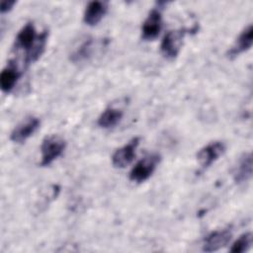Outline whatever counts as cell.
<instances>
[{
	"label": "cell",
	"mask_w": 253,
	"mask_h": 253,
	"mask_svg": "<svg viewBox=\"0 0 253 253\" xmlns=\"http://www.w3.org/2000/svg\"><path fill=\"white\" fill-rule=\"evenodd\" d=\"M186 33V29H180L169 31L165 34L161 41L160 50L167 59H174L177 57L180 52L182 42Z\"/></svg>",
	"instance_id": "cell-3"
},
{
	"label": "cell",
	"mask_w": 253,
	"mask_h": 253,
	"mask_svg": "<svg viewBox=\"0 0 253 253\" xmlns=\"http://www.w3.org/2000/svg\"><path fill=\"white\" fill-rule=\"evenodd\" d=\"M253 243V235L251 232H246L240 235L234 243L231 245L230 252L232 253H243L251 248Z\"/></svg>",
	"instance_id": "cell-15"
},
{
	"label": "cell",
	"mask_w": 253,
	"mask_h": 253,
	"mask_svg": "<svg viewBox=\"0 0 253 253\" xmlns=\"http://www.w3.org/2000/svg\"><path fill=\"white\" fill-rule=\"evenodd\" d=\"M15 4H16V1H10V0H4V1H2V2H1V5H0V12H1L2 14L9 12V11L14 7Z\"/></svg>",
	"instance_id": "cell-17"
},
{
	"label": "cell",
	"mask_w": 253,
	"mask_h": 253,
	"mask_svg": "<svg viewBox=\"0 0 253 253\" xmlns=\"http://www.w3.org/2000/svg\"><path fill=\"white\" fill-rule=\"evenodd\" d=\"M138 144L139 137H133L126 144L118 148L112 156L113 165L117 168H124L128 165L135 157V152Z\"/></svg>",
	"instance_id": "cell-7"
},
{
	"label": "cell",
	"mask_w": 253,
	"mask_h": 253,
	"mask_svg": "<svg viewBox=\"0 0 253 253\" xmlns=\"http://www.w3.org/2000/svg\"><path fill=\"white\" fill-rule=\"evenodd\" d=\"M225 144L222 141H212L204 146L197 153V159L202 169L211 167L225 151Z\"/></svg>",
	"instance_id": "cell-5"
},
{
	"label": "cell",
	"mask_w": 253,
	"mask_h": 253,
	"mask_svg": "<svg viewBox=\"0 0 253 253\" xmlns=\"http://www.w3.org/2000/svg\"><path fill=\"white\" fill-rule=\"evenodd\" d=\"M40 125L41 121L39 118L34 116L28 117L14 127L10 134V139L15 143H23L37 131Z\"/></svg>",
	"instance_id": "cell-6"
},
{
	"label": "cell",
	"mask_w": 253,
	"mask_h": 253,
	"mask_svg": "<svg viewBox=\"0 0 253 253\" xmlns=\"http://www.w3.org/2000/svg\"><path fill=\"white\" fill-rule=\"evenodd\" d=\"M124 112L121 109L109 107L103 111L98 118V126L103 128H111L116 126L122 121Z\"/></svg>",
	"instance_id": "cell-14"
},
{
	"label": "cell",
	"mask_w": 253,
	"mask_h": 253,
	"mask_svg": "<svg viewBox=\"0 0 253 253\" xmlns=\"http://www.w3.org/2000/svg\"><path fill=\"white\" fill-rule=\"evenodd\" d=\"M233 180L236 184H243L251 179L252 176V154L244 153L238 160L233 169Z\"/></svg>",
	"instance_id": "cell-12"
},
{
	"label": "cell",
	"mask_w": 253,
	"mask_h": 253,
	"mask_svg": "<svg viewBox=\"0 0 253 253\" xmlns=\"http://www.w3.org/2000/svg\"><path fill=\"white\" fill-rule=\"evenodd\" d=\"M159 161L160 155L157 153H152L143 157L130 170L129 180L135 183H142L146 181L155 171Z\"/></svg>",
	"instance_id": "cell-2"
},
{
	"label": "cell",
	"mask_w": 253,
	"mask_h": 253,
	"mask_svg": "<svg viewBox=\"0 0 253 253\" xmlns=\"http://www.w3.org/2000/svg\"><path fill=\"white\" fill-rule=\"evenodd\" d=\"M108 3L105 1H91L84 11L83 21L88 26H96L106 15Z\"/></svg>",
	"instance_id": "cell-11"
},
{
	"label": "cell",
	"mask_w": 253,
	"mask_h": 253,
	"mask_svg": "<svg viewBox=\"0 0 253 253\" xmlns=\"http://www.w3.org/2000/svg\"><path fill=\"white\" fill-rule=\"evenodd\" d=\"M253 42V26L248 25L238 36L234 44L228 51L229 57H235L242 52L247 51L252 46Z\"/></svg>",
	"instance_id": "cell-13"
},
{
	"label": "cell",
	"mask_w": 253,
	"mask_h": 253,
	"mask_svg": "<svg viewBox=\"0 0 253 253\" xmlns=\"http://www.w3.org/2000/svg\"><path fill=\"white\" fill-rule=\"evenodd\" d=\"M65 146V140L58 135H48L44 137L41 146L42 159L40 165L42 167L50 165L63 153Z\"/></svg>",
	"instance_id": "cell-1"
},
{
	"label": "cell",
	"mask_w": 253,
	"mask_h": 253,
	"mask_svg": "<svg viewBox=\"0 0 253 253\" xmlns=\"http://www.w3.org/2000/svg\"><path fill=\"white\" fill-rule=\"evenodd\" d=\"M162 28V14L158 8L152 9L141 27V38L145 41L154 40Z\"/></svg>",
	"instance_id": "cell-8"
},
{
	"label": "cell",
	"mask_w": 253,
	"mask_h": 253,
	"mask_svg": "<svg viewBox=\"0 0 253 253\" xmlns=\"http://www.w3.org/2000/svg\"><path fill=\"white\" fill-rule=\"evenodd\" d=\"M92 47H93V41L92 39H88L86 40L84 42H82V44L72 53L71 55V59L74 62H80L83 61L85 59H87L92 51Z\"/></svg>",
	"instance_id": "cell-16"
},
{
	"label": "cell",
	"mask_w": 253,
	"mask_h": 253,
	"mask_svg": "<svg viewBox=\"0 0 253 253\" xmlns=\"http://www.w3.org/2000/svg\"><path fill=\"white\" fill-rule=\"evenodd\" d=\"M232 236V232L229 228H223L219 230H214L208 234L203 243V251L213 252L227 245Z\"/></svg>",
	"instance_id": "cell-9"
},
{
	"label": "cell",
	"mask_w": 253,
	"mask_h": 253,
	"mask_svg": "<svg viewBox=\"0 0 253 253\" xmlns=\"http://www.w3.org/2000/svg\"><path fill=\"white\" fill-rule=\"evenodd\" d=\"M40 38V34H37L35 25L32 22L27 23L18 33L15 39V48L22 49L25 52V56L29 54L35 47Z\"/></svg>",
	"instance_id": "cell-4"
},
{
	"label": "cell",
	"mask_w": 253,
	"mask_h": 253,
	"mask_svg": "<svg viewBox=\"0 0 253 253\" xmlns=\"http://www.w3.org/2000/svg\"><path fill=\"white\" fill-rule=\"evenodd\" d=\"M22 72L14 61H9L0 74V87L4 93H10L20 79Z\"/></svg>",
	"instance_id": "cell-10"
}]
</instances>
